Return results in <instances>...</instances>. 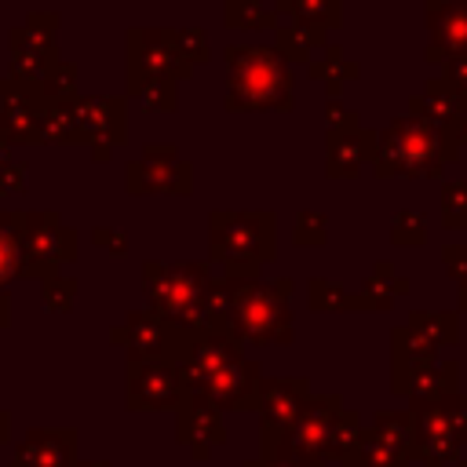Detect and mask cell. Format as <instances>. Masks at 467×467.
I'll return each instance as SVG.
<instances>
[{
	"label": "cell",
	"instance_id": "obj_43",
	"mask_svg": "<svg viewBox=\"0 0 467 467\" xmlns=\"http://www.w3.org/2000/svg\"><path fill=\"white\" fill-rule=\"evenodd\" d=\"M441 73H445V77L456 84V91L467 99V55H460V58H452V62H445V66H441Z\"/></svg>",
	"mask_w": 467,
	"mask_h": 467
},
{
	"label": "cell",
	"instance_id": "obj_3",
	"mask_svg": "<svg viewBox=\"0 0 467 467\" xmlns=\"http://www.w3.org/2000/svg\"><path fill=\"white\" fill-rule=\"evenodd\" d=\"M230 285V303L223 317L230 328L255 347L292 343L296 339V317H292V277L263 281V277H230L219 274Z\"/></svg>",
	"mask_w": 467,
	"mask_h": 467
},
{
	"label": "cell",
	"instance_id": "obj_28",
	"mask_svg": "<svg viewBox=\"0 0 467 467\" xmlns=\"http://www.w3.org/2000/svg\"><path fill=\"white\" fill-rule=\"evenodd\" d=\"M405 325L416 328V332H420L427 343H434L438 350L460 343V314H456V310H412Z\"/></svg>",
	"mask_w": 467,
	"mask_h": 467
},
{
	"label": "cell",
	"instance_id": "obj_13",
	"mask_svg": "<svg viewBox=\"0 0 467 467\" xmlns=\"http://www.w3.org/2000/svg\"><path fill=\"white\" fill-rule=\"evenodd\" d=\"M26 274H40V277H55L58 263L77 255V234L69 226L58 223V215L51 212H33L26 215Z\"/></svg>",
	"mask_w": 467,
	"mask_h": 467
},
{
	"label": "cell",
	"instance_id": "obj_44",
	"mask_svg": "<svg viewBox=\"0 0 467 467\" xmlns=\"http://www.w3.org/2000/svg\"><path fill=\"white\" fill-rule=\"evenodd\" d=\"M449 135L456 139V146H460V150L467 146V106H463V109H460V117L449 124Z\"/></svg>",
	"mask_w": 467,
	"mask_h": 467
},
{
	"label": "cell",
	"instance_id": "obj_27",
	"mask_svg": "<svg viewBox=\"0 0 467 467\" xmlns=\"http://www.w3.org/2000/svg\"><path fill=\"white\" fill-rule=\"evenodd\" d=\"M306 303H310V310H317V314H336V310L361 314V310H368V303H365L361 292H347L343 285L325 281V277H310V285H306Z\"/></svg>",
	"mask_w": 467,
	"mask_h": 467
},
{
	"label": "cell",
	"instance_id": "obj_10",
	"mask_svg": "<svg viewBox=\"0 0 467 467\" xmlns=\"http://www.w3.org/2000/svg\"><path fill=\"white\" fill-rule=\"evenodd\" d=\"M124 186L135 197H142V193H179V197H190L193 193V168L175 153V146H146L142 157L128 164Z\"/></svg>",
	"mask_w": 467,
	"mask_h": 467
},
{
	"label": "cell",
	"instance_id": "obj_29",
	"mask_svg": "<svg viewBox=\"0 0 467 467\" xmlns=\"http://www.w3.org/2000/svg\"><path fill=\"white\" fill-rule=\"evenodd\" d=\"M427 361H438V347L427 343L416 328L398 325L390 332V368H412V365H427Z\"/></svg>",
	"mask_w": 467,
	"mask_h": 467
},
{
	"label": "cell",
	"instance_id": "obj_37",
	"mask_svg": "<svg viewBox=\"0 0 467 467\" xmlns=\"http://www.w3.org/2000/svg\"><path fill=\"white\" fill-rule=\"evenodd\" d=\"M441 266L456 281V306L467 314V244H445L441 248Z\"/></svg>",
	"mask_w": 467,
	"mask_h": 467
},
{
	"label": "cell",
	"instance_id": "obj_7",
	"mask_svg": "<svg viewBox=\"0 0 467 467\" xmlns=\"http://www.w3.org/2000/svg\"><path fill=\"white\" fill-rule=\"evenodd\" d=\"M314 398V387L306 376H263L259 383V456H270L281 449L285 434L299 420L303 405Z\"/></svg>",
	"mask_w": 467,
	"mask_h": 467
},
{
	"label": "cell",
	"instance_id": "obj_38",
	"mask_svg": "<svg viewBox=\"0 0 467 467\" xmlns=\"http://www.w3.org/2000/svg\"><path fill=\"white\" fill-rule=\"evenodd\" d=\"M325 237H328V215L303 208V212L296 215L292 241H296V244H325Z\"/></svg>",
	"mask_w": 467,
	"mask_h": 467
},
{
	"label": "cell",
	"instance_id": "obj_12",
	"mask_svg": "<svg viewBox=\"0 0 467 467\" xmlns=\"http://www.w3.org/2000/svg\"><path fill=\"white\" fill-rule=\"evenodd\" d=\"M190 332H179L175 325H168L161 314H153L150 306L146 310H131L117 328H113V343H120L128 350V361L131 358H171L179 361L182 354V343H186Z\"/></svg>",
	"mask_w": 467,
	"mask_h": 467
},
{
	"label": "cell",
	"instance_id": "obj_32",
	"mask_svg": "<svg viewBox=\"0 0 467 467\" xmlns=\"http://www.w3.org/2000/svg\"><path fill=\"white\" fill-rule=\"evenodd\" d=\"M128 95L139 99L142 109H150V113H175V109H179V84H175V80H146V84H131Z\"/></svg>",
	"mask_w": 467,
	"mask_h": 467
},
{
	"label": "cell",
	"instance_id": "obj_41",
	"mask_svg": "<svg viewBox=\"0 0 467 467\" xmlns=\"http://www.w3.org/2000/svg\"><path fill=\"white\" fill-rule=\"evenodd\" d=\"M259 467H321V463H310V460H303L299 452H292V449H277V452H270V456H259Z\"/></svg>",
	"mask_w": 467,
	"mask_h": 467
},
{
	"label": "cell",
	"instance_id": "obj_20",
	"mask_svg": "<svg viewBox=\"0 0 467 467\" xmlns=\"http://www.w3.org/2000/svg\"><path fill=\"white\" fill-rule=\"evenodd\" d=\"M77 434L73 431H33L11 467H77Z\"/></svg>",
	"mask_w": 467,
	"mask_h": 467
},
{
	"label": "cell",
	"instance_id": "obj_24",
	"mask_svg": "<svg viewBox=\"0 0 467 467\" xmlns=\"http://www.w3.org/2000/svg\"><path fill=\"white\" fill-rule=\"evenodd\" d=\"M306 73H310L314 80H321V84H325L328 99H339V91H343L350 80H358V77H361V62H354L339 44H328L321 55H314V58H310Z\"/></svg>",
	"mask_w": 467,
	"mask_h": 467
},
{
	"label": "cell",
	"instance_id": "obj_16",
	"mask_svg": "<svg viewBox=\"0 0 467 467\" xmlns=\"http://www.w3.org/2000/svg\"><path fill=\"white\" fill-rule=\"evenodd\" d=\"M77 142H88L95 161H106L113 146L124 142V99L91 95L77 99Z\"/></svg>",
	"mask_w": 467,
	"mask_h": 467
},
{
	"label": "cell",
	"instance_id": "obj_21",
	"mask_svg": "<svg viewBox=\"0 0 467 467\" xmlns=\"http://www.w3.org/2000/svg\"><path fill=\"white\" fill-rule=\"evenodd\" d=\"M463 106H467V99L456 91V84H452L445 73L427 77V80H423V91L409 99V113L427 117V120L441 124L445 131H449V124L460 117V109H463Z\"/></svg>",
	"mask_w": 467,
	"mask_h": 467
},
{
	"label": "cell",
	"instance_id": "obj_22",
	"mask_svg": "<svg viewBox=\"0 0 467 467\" xmlns=\"http://www.w3.org/2000/svg\"><path fill=\"white\" fill-rule=\"evenodd\" d=\"M368 431L379 441H387L398 456H405L409 463L420 460V423H416V412H409V409H383V412L372 416Z\"/></svg>",
	"mask_w": 467,
	"mask_h": 467
},
{
	"label": "cell",
	"instance_id": "obj_23",
	"mask_svg": "<svg viewBox=\"0 0 467 467\" xmlns=\"http://www.w3.org/2000/svg\"><path fill=\"white\" fill-rule=\"evenodd\" d=\"M274 47L292 66H310V58L328 47V29L306 26V22H285V26L274 29Z\"/></svg>",
	"mask_w": 467,
	"mask_h": 467
},
{
	"label": "cell",
	"instance_id": "obj_34",
	"mask_svg": "<svg viewBox=\"0 0 467 467\" xmlns=\"http://www.w3.org/2000/svg\"><path fill=\"white\" fill-rule=\"evenodd\" d=\"M361 434H365V423H361L358 409L343 405V409H339V416H336V434H332V463H339V460L358 445V438H361Z\"/></svg>",
	"mask_w": 467,
	"mask_h": 467
},
{
	"label": "cell",
	"instance_id": "obj_1",
	"mask_svg": "<svg viewBox=\"0 0 467 467\" xmlns=\"http://www.w3.org/2000/svg\"><path fill=\"white\" fill-rule=\"evenodd\" d=\"M226 95L230 113H288L296 106L292 62L274 44H226Z\"/></svg>",
	"mask_w": 467,
	"mask_h": 467
},
{
	"label": "cell",
	"instance_id": "obj_47",
	"mask_svg": "<svg viewBox=\"0 0 467 467\" xmlns=\"http://www.w3.org/2000/svg\"><path fill=\"white\" fill-rule=\"evenodd\" d=\"M241 467H259V456H255V460H244Z\"/></svg>",
	"mask_w": 467,
	"mask_h": 467
},
{
	"label": "cell",
	"instance_id": "obj_33",
	"mask_svg": "<svg viewBox=\"0 0 467 467\" xmlns=\"http://www.w3.org/2000/svg\"><path fill=\"white\" fill-rule=\"evenodd\" d=\"M441 226L445 230H467V179H445L441 182Z\"/></svg>",
	"mask_w": 467,
	"mask_h": 467
},
{
	"label": "cell",
	"instance_id": "obj_15",
	"mask_svg": "<svg viewBox=\"0 0 467 467\" xmlns=\"http://www.w3.org/2000/svg\"><path fill=\"white\" fill-rule=\"evenodd\" d=\"M423 22H427V47L423 58L434 66H445L460 55H467V0H423Z\"/></svg>",
	"mask_w": 467,
	"mask_h": 467
},
{
	"label": "cell",
	"instance_id": "obj_40",
	"mask_svg": "<svg viewBox=\"0 0 467 467\" xmlns=\"http://www.w3.org/2000/svg\"><path fill=\"white\" fill-rule=\"evenodd\" d=\"M73 296H77V285L69 277H44V303L51 310H69L73 306Z\"/></svg>",
	"mask_w": 467,
	"mask_h": 467
},
{
	"label": "cell",
	"instance_id": "obj_9",
	"mask_svg": "<svg viewBox=\"0 0 467 467\" xmlns=\"http://www.w3.org/2000/svg\"><path fill=\"white\" fill-rule=\"evenodd\" d=\"M193 69L171 44V29H128V88L146 80H186Z\"/></svg>",
	"mask_w": 467,
	"mask_h": 467
},
{
	"label": "cell",
	"instance_id": "obj_39",
	"mask_svg": "<svg viewBox=\"0 0 467 467\" xmlns=\"http://www.w3.org/2000/svg\"><path fill=\"white\" fill-rule=\"evenodd\" d=\"M321 117H325V131H354V128H361V113L343 99H328Z\"/></svg>",
	"mask_w": 467,
	"mask_h": 467
},
{
	"label": "cell",
	"instance_id": "obj_17",
	"mask_svg": "<svg viewBox=\"0 0 467 467\" xmlns=\"http://www.w3.org/2000/svg\"><path fill=\"white\" fill-rule=\"evenodd\" d=\"M259 383H263L259 361L241 358L237 365H226L219 376H212L197 390V398H204L219 412H255L259 409Z\"/></svg>",
	"mask_w": 467,
	"mask_h": 467
},
{
	"label": "cell",
	"instance_id": "obj_30",
	"mask_svg": "<svg viewBox=\"0 0 467 467\" xmlns=\"http://www.w3.org/2000/svg\"><path fill=\"white\" fill-rule=\"evenodd\" d=\"M336 467H412L405 456H398L387 441H379L368 427H365V434L358 438V445L336 463Z\"/></svg>",
	"mask_w": 467,
	"mask_h": 467
},
{
	"label": "cell",
	"instance_id": "obj_4",
	"mask_svg": "<svg viewBox=\"0 0 467 467\" xmlns=\"http://www.w3.org/2000/svg\"><path fill=\"white\" fill-rule=\"evenodd\" d=\"M212 263L182 259V263H142V292L153 314H161L179 332H197L208 325V292H212Z\"/></svg>",
	"mask_w": 467,
	"mask_h": 467
},
{
	"label": "cell",
	"instance_id": "obj_8",
	"mask_svg": "<svg viewBox=\"0 0 467 467\" xmlns=\"http://www.w3.org/2000/svg\"><path fill=\"white\" fill-rule=\"evenodd\" d=\"M190 387L171 358H131L128 361V409L131 412H175Z\"/></svg>",
	"mask_w": 467,
	"mask_h": 467
},
{
	"label": "cell",
	"instance_id": "obj_6",
	"mask_svg": "<svg viewBox=\"0 0 467 467\" xmlns=\"http://www.w3.org/2000/svg\"><path fill=\"white\" fill-rule=\"evenodd\" d=\"M244 358V339L230 328L223 314H212L204 328L190 332L179 354V368L186 376L190 394H197L212 376H219L226 365H237Z\"/></svg>",
	"mask_w": 467,
	"mask_h": 467
},
{
	"label": "cell",
	"instance_id": "obj_45",
	"mask_svg": "<svg viewBox=\"0 0 467 467\" xmlns=\"http://www.w3.org/2000/svg\"><path fill=\"white\" fill-rule=\"evenodd\" d=\"M77 467H109L106 460H84V463H77Z\"/></svg>",
	"mask_w": 467,
	"mask_h": 467
},
{
	"label": "cell",
	"instance_id": "obj_11",
	"mask_svg": "<svg viewBox=\"0 0 467 467\" xmlns=\"http://www.w3.org/2000/svg\"><path fill=\"white\" fill-rule=\"evenodd\" d=\"M343 409V398L339 394H314L299 420L292 423V431L285 434V449L299 452L303 460L310 463H321V467H332V434H336V416Z\"/></svg>",
	"mask_w": 467,
	"mask_h": 467
},
{
	"label": "cell",
	"instance_id": "obj_19",
	"mask_svg": "<svg viewBox=\"0 0 467 467\" xmlns=\"http://www.w3.org/2000/svg\"><path fill=\"white\" fill-rule=\"evenodd\" d=\"M376 153V131L354 128V131H325V179H358L365 164H372Z\"/></svg>",
	"mask_w": 467,
	"mask_h": 467
},
{
	"label": "cell",
	"instance_id": "obj_36",
	"mask_svg": "<svg viewBox=\"0 0 467 467\" xmlns=\"http://www.w3.org/2000/svg\"><path fill=\"white\" fill-rule=\"evenodd\" d=\"M390 241L394 244H423L427 241V219H423V212H416V208H401L394 219H390Z\"/></svg>",
	"mask_w": 467,
	"mask_h": 467
},
{
	"label": "cell",
	"instance_id": "obj_35",
	"mask_svg": "<svg viewBox=\"0 0 467 467\" xmlns=\"http://www.w3.org/2000/svg\"><path fill=\"white\" fill-rule=\"evenodd\" d=\"M171 44H175V51L182 55V62H186L190 69L204 66L208 55H212V47H208V33H204V29H171Z\"/></svg>",
	"mask_w": 467,
	"mask_h": 467
},
{
	"label": "cell",
	"instance_id": "obj_31",
	"mask_svg": "<svg viewBox=\"0 0 467 467\" xmlns=\"http://www.w3.org/2000/svg\"><path fill=\"white\" fill-rule=\"evenodd\" d=\"M223 22L230 29H244V33H259V29H277V15L274 7H266L263 0H223Z\"/></svg>",
	"mask_w": 467,
	"mask_h": 467
},
{
	"label": "cell",
	"instance_id": "obj_42",
	"mask_svg": "<svg viewBox=\"0 0 467 467\" xmlns=\"http://www.w3.org/2000/svg\"><path fill=\"white\" fill-rule=\"evenodd\" d=\"M91 241H95V244H106L109 255H124V252H128V237H124L120 230H106V226H99V230L91 234Z\"/></svg>",
	"mask_w": 467,
	"mask_h": 467
},
{
	"label": "cell",
	"instance_id": "obj_46",
	"mask_svg": "<svg viewBox=\"0 0 467 467\" xmlns=\"http://www.w3.org/2000/svg\"><path fill=\"white\" fill-rule=\"evenodd\" d=\"M4 438H7V416L0 412V441H4Z\"/></svg>",
	"mask_w": 467,
	"mask_h": 467
},
{
	"label": "cell",
	"instance_id": "obj_14",
	"mask_svg": "<svg viewBox=\"0 0 467 467\" xmlns=\"http://www.w3.org/2000/svg\"><path fill=\"white\" fill-rule=\"evenodd\" d=\"M412 412V409H409ZM416 423H420V463L423 467H456V460H463V438L456 427V394L416 409Z\"/></svg>",
	"mask_w": 467,
	"mask_h": 467
},
{
	"label": "cell",
	"instance_id": "obj_5",
	"mask_svg": "<svg viewBox=\"0 0 467 467\" xmlns=\"http://www.w3.org/2000/svg\"><path fill=\"white\" fill-rule=\"evenodd\" d=\"M277 255V215L270 208H215L208 212V263H274Z\"/></svg>",
	"mask_w": 467,
	"mask_h": 467
},
{
	"label": "cell",
	"instance_id": "obj_18",
	"mask_svg": "<svg viewBox=\"0 0 467 467\" xmlns=\"http://www.w3.org/2000/svg\"><path fill=\"white\" fill-rule=\"evenodd\" d=\"M175 438L179 445L190 449L193 460H208L215 445L226 441V427H223V412L215 405H208L197 394H186V401L175 409Z\"/></svg>",
	"mask_w": 467,
	"mask_h": 467
},
{
	"label": "cell",
	"instance_id": "obj_26",
	"mask_svg": "<svg viewBox=\"0 0 467 467\" xmlns=\"http://www.w3.org/2000/svg\"><path fill=\"white\" fill-rule=\"evenodd\" d=\"M405 292H409V281L398 274V266H394L390 259H376L372 277H368V281H365V288H361V296H365L368 310H390V306H394V299H401Z\"/></svg>",
	"mask_w": 467,
	"mask_h": 467
},
{
	"label": "cell",
	"instance_id": "obj_25",
	"mask_svg": "<svg viewBox=\"0 0 467 467\" xmlns=\"http://www.w3.org/2000/svg\"><path fill=\"white\" fill-rule=\"evenodd\" d=\"M274 15H285L292 22L339 29L343 26V0H274Z\"/></svg>",
	"mask_w": 467,
	"mask_h": 467
},
{
	"label": "cell",
	"instance_id": "obj_2",
	"mask_svg": "<svg viewBox=\"0 0 467 467\" xmlns=\"http://www.w3.org/2000/svg\"><path fill=\"white\" fill-rule=\"evenodd\" d=\"M460 157L456 139L416 113L394 117L383 131H376V153H372V175L376 179H441V171Z\"/></svg>",
	"mask_w": 467,
	"mask_h": 467
}]
</instances>
